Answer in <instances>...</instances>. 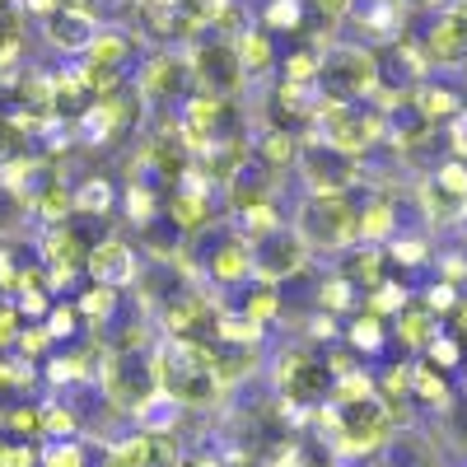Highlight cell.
Masks as SVG:
<instances>
[{
  "instance_id": "6da1fadb",
  "label": "cell",
  "mask_w": 467,
  "mask_h": 467,
  "mask_svg": "<svg viewBox=\"0 0 467 467\" xmlns=\"http://www.w3.org/2000/svg\"><path fill=\"white\" fill-rule=\"evenodd\" d=\"M360 206L350 192H308L295 211V234L308 244V253H346L356 244Z\"/></svg>"
},
{
  "instance_id": "7a4b0ae2",
  "label": "cell",
  "mask_w": 467,
  "mask_h": 467,
  "mask_svg": "<svg viewBox=\"0 0 467 467\" xmlns=\"http://www.w3.org/2000/svg\"><path fill=\"white\" fill-rule=\"evenodd\" d=\"M308 136L341 150V154H360L374 150L379 140H388V127H383V112L374 103H323L318 99V112H314V127H308Z\"/></svg>"
},
{
  "instance_id": "3957f363",
  "label": "cell",
  "mask_w": 467,
  "mask_h": 467,
  "mask_svg": "<svg viewBox=\"0 0 467 467\" xmlns=\"http://www.w3.org/2000/svg\"><path fill=\"white\" fill-rule=\"evenodd\" d=\"M314 94L323 103H360L374 99V52L356 43H327L318 57Z\"/></svg>"
},
{
  "instance_id": "277c9868",
  "label": "cell",
  "mask_w": 467,
  "mask_h": 467,
  "mask_svg": "<svg viewBox=\"0 0 467 467\" xmlns=\"http://www.w3.org/2000/svg\"><path fill=\"white\" fill-rule=\"evenodd\" d=\"M140 117H145V99L136 94L131 80H122L117 89L99 94L85 108V117L75 122V136H80L85 145H117V140H127L140 127Z\"/></svg>"
},
{
  "instance_id": "5b68a950",
  "label": "cell",
  "mask_w": 467,
  "mask_h": 467,
  "mask_svg": "<svg viewBox=\"0 0 467 467\" xmlns=\"http://www.w3.org/2000/svg\"><path fill=\"white\" fill-rule=\"evenodd\" d=\"M187 70H192V94H206V99H239L244 85H248V75L239 66V52H234V43L220 37V33L192 43Z\"/></svg>"
},
{
  "instance_id": "8992f818",
  "label": "cell",
  "mask_w": 467,
  "mask_h": 467,
  "mask_svg": "<svg viewBox=\"0 0 467 467\" xmlns=\"http://www.w3.org/2000/svg\"><path fill=\"white\" fill-rule=\"evenodd\" d=\"M327 425H332V449L337 453H374L388 435H393V416L379 402V393L360 398V402H332Z\"/></svg>"
},
{
  "instance_id": "52a82bcc",
  "label": "cell",
  "mask_w": 467,
  "mask_h": 467,
  "mask_svg": "<svg viewBox=\"0 0 467 467\" xmlns=\"http://www.w3.org/2000/svg\"><path fill=\"white\" fill-rule=\"evenodd\" d=\"M103 388L117 407L127 411H145V402H154L160 379H154V360L140 350H108L103 360Z\"/></svg>"
},
{
  "instance_id": "ba28073f",
  "label": "cell",
  "mask_w": 467,
  "mask_h": 467,
  "mask_svg": "<svg viewBox=\"0 0 467 467\" xmlns=\"http://www.w3.org/2000/svg\"><path fill=\"white\" fill-rule=\"evenodd\" d=\"M332 383L337 379H332L327 360L314 356V350H304V346L285 350V356L276 360V388H281V398L290 407H318L332 393Z\"/></svg>"
},
{
  "instance_id": "9c48e42d",
  "label": "cell",
  "mask_w": 467,
  "mask_h": 467,
  "mask_svg": "<svg viewBox=\"0 0 467 467\" xmlns=\"http://www.w3.org/2000/svg\"><path fill=\"white\" fill-rule=\"evenodd\" d=\"M136 94L145 99V108H169L178 112L187 99H192V70H187V57L182 52H154L140 75H136Z\"/></svg>"
},
{
  "instance_id": "30bf717a",
  "label": "cell",
  "mask_w": 467,
  "mask_h": 467,
  "mask_svg": "<svg viewBox=\"0 0 467 467\" xmlns=\"http://www.w3.org/2000/svg\"><path fill=\"white\" fill-rule=\"evenodd\" d=\"M308 257L314 253H308V244L295 234V224H276L271 234L253 239V276L271 281V285H285L308 266Z\"/></svg>"
},
{
  "instance_id": "8fae6325",
  "label": "cell",
  "mask_w": 467,
  "mask_h": 467,
  "mask_svg": "<svg viewBox=\"0 0 467 467\" xmlns=\"http://www.w3.org/2000/svg\"><path fill=\"white\" fill-rule=\"evenodd\" d=\"M416 47L431 70H467V0L440 5V15L431 19Z\"/></svg>"
},
{
  "instance_id": "7c38bea8",
  "label": "cell",
  "mask_w": 467,
  "mask_h": 467,
  "mask_svg": "<svg viewBox=\"0 0 467 467\" xmlns=\"http://www.w3.org/2000/svg\"><path fill=\"white\" fill-rule=\"evenodd\" d=\"M295 169L304 173L308 192H350L360 182V160H356V154H341V150H332V145H323L314 136L299 140Z\"/></svg>"
},
{
  "instance_id": "4fadbf2b",
  "label": "cell",
  "mask_w": 467,
  "mask_h": 467,
  "mask_svg": "<svg viewBox=\"0 0 467 467\" xmlns=\"http://www.w3.org/2000/svg\"><path fill=\"white\" fill-rule=\"evenodd\" d=\"M202 271H206V285L239 290L244 281H253V244L239 229H215L211 248L202 253Z\"/></svg>"
},
{
  "instance_id": "5bb4252c",
  "label": "cell",
  "mask_w": 467,
  "mask_h": 467,
  "mask_svg": "<svg viewBox=\"0 0 467 467\" xmlns=\"http://www.w3.org/2000/svg\"><path fill=\"white\" fill-rule=\"evenodd\" d=\"M211 192L215 187H206L202 178H182L178 187H173V197L164 202V220L182 234V239H187V234H206L211 224H215V197H211Z\"/></svg>"
},
{
  "instance_id": "9a60e30c",
  "label": "cell",
  "mask_w": 467,
  "mask_h": 467,
  "mask_svg": "<svg viewBox=\"0 0 467 467\" xmlns=\"http://www.w3.org/2000/svg\"><path fill=\"white\" fill-rule=\"evenodd\" d=\"M85 271L94 285H108V290H127L136 285L140 276V262H136V248L127 239H99L89 253H85Z\"/></svg>"
},
{
  "instance_id": "2e32d148",
  "label": "cell",
  "mask_w": 467,
  "mask_h": 467,
  "mask_svg": "<svg viewBox=\"0 0 467 467\" xmlns=\"http://www.w3.org/2000/svg\"><path fill=\"white\" fill-rule=\"evenodd\" d=\"M94 33H99V19L89 10H75V5H61L57 15L43 19L47 47H57L61 57H85L89 43H94Z\"/></svg>"
},
{
  "instance_id": "e0dca14e",
  "label": "cell",
  "mask_w": 467,
  "mask_h": 467,
  "mask_svg": "<svg viewBox=\"0 0 467 467\" xmlns=\"http://www.w3.org/2000/svg\"><path fill=\"white\" fill-rule=\"evenodd\" d=\"M374 453H379V467H440V453L431 449V440L411 431L388 435Z\"/></svg>"
},
{
  "instance_id": "ac0fdd59",
  "label": "cell",
  "mask_w": 467,
  "mask_h": 467,
  "mask_svg": "<svg viewBox=\"0 0 467 467\" xmlns=\"http://www.w3.org/2000/svg\"><path fill=\"white\" fill-rule=\"evenodd\" d=\"M383 271H388V253H383V248H369V244L356 248V244H350L346 257H341V271H337V276L369 295V290L383 281Z\"/></svg>"
},
{
  "instance_id": "d6986e66",
  "label": "cell",
  "mask_w": 467,
  "mask_h": 467,
  "mask_svg": "<svg viewBox=\"0 0 467 467\" xmlns=\"http://www.w3.org/2000/svg\"><path fill=\"white\" fill-rule=\"evenodd\" d=\"M398 234V206L393 197H374L360 206V220H356V244H369V248H383L388 239Z\"/></svg>"
},
{
  "instance_id": "ffe728a7",
  "label": "cell",
  "mask_w": 467,
  "mask_h": 467,
  "mask_svg": "<svg viewBox=\"0 0 467 467\" xmlns=\"http://www.w3.org/2000/svg\"><path fill=\"white\" fill-rule=\"evenodd\" d=\"M234 314H244V318H253L257 327H266L271 318L281 314V285H271V281H244L239 285V308Z\"/></svg>"
},
{
  "instance_id": "44dd1931",
  "label": "cell",
  "mask_w": 467,
  "mask_h": 467,
  "mask_svg": "<svg viewBox=\"0 0 467 467\" xmlns=\"http://www.w3.org/2000/svg\"><path fill=\"white\" fill-rule=\"evenodd\" d=\"M253 160H257V164H266L271 173L295 169V160H299V136H290V131H276V127H266L262 136H253Z\"/></svg>"
},
{
  "instance_id": "7402d4cb",
  "label": "cell",
  "mask_w": 467,
  "mask_h": 467,
  "mask_svg": "<svg viewBox=\"0 0 467 467\" xmlns=\"http://www.w3.org/2000/svg\"><path fill=\"white\" fill-rule=\"evenodd\" d=\"M411 103L420 108V117L431 127H440V122H453V117L462 112V99L449 89V85H435V80H420L416 89H411Z\"/></svg>"
},
{
  "instance_id": "603a6c76",
  "label": "cell",
  "mask_w": 467,
  "mask_h": 467,
  "mask_svg": "<svg viewBox=\"0 0 467 467\" xmlns=\"http://www.w3.org/2000/svg\"><path fill=\"white\" fill-rule=\"evenodd\" d=\"M234 52H239V66H244L248 80H253V75H266L271 70V33L262 24L244 28L239 37H234Z\"/></svg>"
},
{
  "instance_id": "cb8c5ba5",
  "label": "cell",
  "mask_w": 467,
  "mask_h": 467,
  "mask_svg": "<svg viewBox=\"0 0 467 467\" xmlns=\"http://www.w3.org/2000/svg\"><path fill=\"white\" fill-rule=\"evenodd\" d=\"M117 206V187L108 178H85L80 187H75V215L85 220H108Z\"/></svg>"
},
{
  "instance_id": "d4e9b609",
  "label": "cell",
  "mask_w": 467,
  "mask_h": 467,
  "mask_svg": "<svg viewBox=\"0 0 467 467\" xmlns=\"http://www.w3.org/2000/svg\"><path fill=\"white\" fill-rule=\"evenodd\" d=\"M411 398L416 402H431V407H449L453 402V388H449V379H444V369H435V365H411Z\"/></svg>"
},
{
  "instance_id": "484cf974",
  "label": "cell",
  "mask_w": 467,
  "mask_h": 467,
  "mask_svg": "<svg viewBox=\"0 0 467 467\" xmlns=\"http://www.w3.org/2000/svg\"><path fill=\"white\" fill-rule=\"evenodd\" d=\"M28 215H33V206H28V197H24V187L10 182V178H0V239L19 234V229L28 224Z\"/></svg>"
},
{
  "instance_id": "4316f807",
  "label": "cell",
  "mask_w": 467,
  "mask_h": 467,
  "mask_svg": "<svg viewBox=\"0 0 467 467\" xmlns=\"http://www.w3.org/2000/svg\"><path fill=\"white\" fill-rule=\"evenodd\" d=\"M398 341H407V346H416V350H425L435 341V314L425 304H407L402 314H398Z\"/></svg>"
},
{
  "instance_id": "83f0119b",
  "label": "cell",
  "mask_w": 467,
  "mask_h": 467,
  "mask_svg": "<svg viewBox=\"0 0 467 467\" xmlns=\"http://www.w3.org/2000/svg\"><path fill=\"white\" fill-rule=\"evenodd\" d=\"M122 206H127V220L131 224H150V220H160V197H154V187L150 182H140V178H131L127 182V192H122Z\"/></svg>"
},
{
  "instance_id": "f1b7e54d",
  "label": "cell",
  "mask_w": 467,
  "mask_h": 467,
  "mask_svg": "<svg viewBox=\"0 0 467 467\" xmlns=\"http://www.w3.org/2000/svg\"><path fill=\"white\" fill-rule=\"evenodd\" d=\"M85 57H89V61H103V66H122V70H127V57H131V37H127V33H117V28H99Z\"/></svg>"
},
{
  "instance_id": "f546056e",
  "label": "cell",
  "mask_w": 467,
  "mask_h": 467,
  "mask_svg": "<svg viewBox=\"0 0 467 467\" xmlns=\"http://www.w3.org/2000/svg\"><path fill=\"white\" fill-rule=\"evenodd\" d=\"M276 224H281V211H276V202H257V206H248V211H239V215H234V229H239L248 244H253V239H262V234H271Z\"/></svg>"
},
{
  "instance_id": "4dcf8cb0",
  "label": "cell",
  "mask_w": 467,
  "mask_h": 467,
  "mask_svg": "<svg viewBox=\"0 0 467 467\" xmlns=\"http://www.w3.org/2000/svg\"><path fill=\"white\" fill-rule=\"evenodd\" d=\"M407 304H411V295H407V285H398V281H379V285L369 290V314H374V318H398Z\"/></svg>"
},
{
  "instance_id": "1f68e13d",
  "label": "cell",
  "mask_w": 467,
  "mask_h": 467,
  "mask_svg": "<svg viewBox=\"0 0 467 467\" xmlns=\"http://www.w3.org/2000/svg\"><path fill=\"white\" fill-rule=\"evenodd\" d=\"M262 28L266 33H295V28H304V0H271L266 15H262Z\"/></svg>"
},
{
  "instance_id": "d6a6232c",
  "label": "cell",
  "mask_w": 467,
  "mask_h": 467,
  "mask_svg": "<svg viewBox=\"0 0 467 467\" xmlns=\"http://www.w3.org/2000/svg\"><path fill=\"white\" fill-rule=\"evenodd\" d=\"M318 57H323V47H299V52H290V57H285V85L314 89V80H318Z\"/></svg>"
},
{
  "instance_id": "836d02e7",
  "label": "cell",
  "mask_w": 467,
  "mask_h": 467,
  "mask_svg": "<svg viewBox=\"0 0 467 467\" xmlns=\"http://www.w3.org/2000/svg\"><path fill=\"white\" fill-rule=\"evenodd\" d=\"M346 341L356 346V350H379V346L388 341V327H383V318L365 314V318H356V323L346 327Z\"/></svg>"
},
{
  "instance_id": "e575fe53",
  "label": "cell",
  "mask_w": 467,
  "mask_h": 467,
  "mask_svg": "<svg viewBox=\"0 0 467 467\" xmlns=\"http://www.w3.org/2000/svg\"><path fill=\"white\" fill-rule=\"evenodd\" d=\"M356 285H350V281H341V276H332L327 285H323V295H318V308H323V314H341V308H350V304H356Z\"/></svg>"
},
{
  "instance_id": "d590c367",
  "label": "cell",
  "mask_w": 467,
  "mask_h": 467,
  "mask_svg": "<svg viewBox=\"0 0 467 467\" xmlns=\"http://www.w3.org/2000/svg\"><path fill=\"white\" fill-rule=\"evenodd\" d=\"M444 431H449V440L467 453V393L453 398V402L444 407Z\"/></svg>"
},
{
  "instance_id": "8d00e7d4",
  "label": "cell",
  "mask_w": 467,
  "mask_h": 467,
  "mask_svg": "<svg viewBox=\"0 0 467 467\" xmlns=\"http://www.w3.org/2000/svg\"><path fill=\"white\" fill-rule=\"evenodd\" d=\"M43 467H85V449L70 440H57L43 449Z\"/></svg>"
},
{
  "instance_id": "74e56055",
  "label": "cell",
  "mask_w": 467,
  "mask_h": 467,
  "mask_svg": "<svg viewBox=\"0 0 467 467\" xmlns=\"http://www.w3.org/2000/svg\"><path fill=\"white\" fill-rule=\"evenodd\" d=\"M43 332H47L52 341H61V337H75V332H80V314H75V304H61V308H52Z\"/></svg>"
},
{
  "instance_id": "f35d334b",
  "label": "cell",
  "mask_w": 467,
  "mask_h": 467,
  "mask_svg": "<svg viewBox=\"0 0 467 467\" xmlns=\"http://www.w3.org/2000/svg\"><path fill=\"white\" fill-rule=\"evenodd\" d=\"M458 299H462V295H458V285L440 281V285H431V290H425V299H420V304H425V308H431V314L440 318V314H449V308H453Z\"/></svg>"
},
{
  "instance_id": "ab89813d",
  "label": "cell",
  "mask_w": 467,
  "mask_h": 467,
  "mask_svg": "<svg viewBox=\"0 0 467 467\" xmlns=\"http://www.w3.org/2000/svg\"><path fill=\"white\" fill-rule=\"evenodd\" d=\"M70 431H75L70 411H61V407H47L43 411V435H70Z\"/></svg>"
},
{
  "instance_id": "60d3db41",
  "label": "cell",
  "mask_w": 467,
  "mask_h": 467,
  "mask_svg": "<svg viewBox=\"0 0 467 467\" xmlns=\"http://www.w3.org/2000/svg\"><path fill=\"white\" fill-rule=\"evenodd\" d=\"M0 467H33V453L10 444V440H0Z\"/></svg>"
},
{
  "instance_id": "b9f144b4",
  "label": "cell",
  "mask_w": 467,
  "mask_h": 467,
  "mask_svg": "<svg viewBox=\"0 0 467 467\" xmlns=\"http://www.w3.org/2000/svg\"><path fill=\"white\" fill-rule=\"evenodd\" d=\"M308 5H314L323 19H341V15L356 10V0H308Z\"/></svg>"
},
{
  "instance_id": "7bdbcfd3",
  "label": "cell",
  "mask_w": 467,
  "mask_h": 467,
  "mask_svg": "<svg viewBox=\"0 0 467 467\" xmlns=\"http://www.w3.org/2000/svg\"><path fill=\"white\" fill-rule=\"evenodd\" d=\"M402 5H407V10H411V5H416V10H435V5H444V0H402Z\"/></svg>"
},
{
  "instance_id": "ee69618b",
  "label": "cell",
  "mask_w": 467,
  "mask_h": 467,
  "mask_svg": "<svg viewBox=\"0 0 467 467\" xmlns=\"http://www.w3.org/2000/svg\"><path fill=\"white\" fill-rule=\"evenodd\" d=\"M462 365H467V360H462Z\"/></svg>"
}]
</instances>
